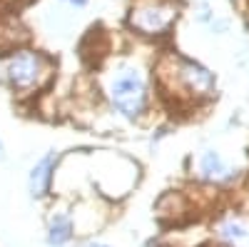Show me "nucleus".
<instances>
[{
  "label": "nucleus",
  "instance_id": "2",
  "mask_svg": "<svg viewBox=\"0 0 249 247\" xmlns=\"http://www.w3.org/2000/svg\"><path fill=\"white\" fill-rule=\"evenodd\" d=\"M40 68H43V60H40L35 53H20L8 63L10 82L15 88H20V90H28V88H33L37 82Z\"/></svg>",
  "mask_w": 249,
  "mask_h": 247
},
{
  "label": "nucleus",
  "instance_id": "3",
  "mask_svg": "<svg viewBox=\"0 0 249 247\" xmlns=\"http://www.w3.org/2000/svg\"><path fill=\"white\" fill-rule=\"evenodd\" d=\"M175 18V10L172 8H164V5H150V8H140L135 15H132V25H137L140 30L144 33H157V30H164Z\"/></svg>",
  "mask_w": 249,
  "mask_h": 247
},
{
  "label": "nucleus",
  "instance_id": "9",
  "mask_svg": "<svg viewBox=\"0 0 249 247\" xmlns=\"http://www.w3.org/2000/svg\"><path fill=\"white\" fill-rule=\"evenodd\" d=\"M70 3H77V5H85V0H70Z\"/></svg>",
  "mask_w": 249,
  "mask_h": 247
},
{
  "label": "nucleus",
  "instance_id": "1",
  "mask_svg": "<svg viewBox=\"0 0 249 247\" xmlns=\"http://www.w3.org/2000/svg\"><path fill=\"white\" fill-rule=\"evenodd\" d=\"M112 102L120 113L135 117L144 108V82L137 70H124L112 82Z\"/></svg>",
  "mask_w": 249,
  "mask_h": 247
},
{
  "label": "nucleus",
  "instance_id": "5",
  "mask_svg": "<svg viewBox=\"0 0 249 247\" xmlns=\"http://www.w3.org/2000/svg\"><path fill=\"white\" fill-rule=\"evenodd\" d=\"M53 162H55V155H48L45 160H40L35 168H33V175H30V190L33 195H45L48 192V182H50V170H53Z\"/></svg>",
  "mask_w": 249,
  "mask_h": 247
},
{
  "label": "nucleus",
  "instance_id": "8",
  "mask_svg": "<svg viewBox=\"0 0 249 247\" xmlns=\"http://www.w3.org/2000/svg\"><path fill=\"white\" fill-rule=\"evenodd\" d=\"M70 220L68 217H55L53 220V228H50V242L53 245H62V242H68L70 240Z\"/></svg>",
  "mask_w": 249,
  "mask_h": 247
},
{
  "label": "nucleus",
  "instance_id": "10",
  "mask_svg": "<svg viewBox=\"0 0 249 247\" xmlns=\"http://www.w3.org/2000/svg\"><path fill=\"white\" fill-rule=\"evenodd\" d=\"M92 247H102V245H92Z\"/></svg>",
  "mask_w": 249,
  "mask_h": 247
},
{
  "label": "nucleus",
  "instance_id": "7",
  "mask_svg": "<svg viewBox=\"0 0 249 247\" xmlns=\"http://www.w3.org/2000/svg\"><path fill=\"white\" fill-rule=\"evenodd\" d=\"M222 235L224 240H230L234 247H249V230L239 222H227L222 228Z\"/></svg>",
  "mask_w": 249,
  "mask_h": 247
},
{
  "label": "nucleus",
  "instance_id": "4",
  "mask_svg": "<svg viewBox=\"0 0 249 247\" xmlns=\"http://www.w3.org/2000/svg\"><path fill=\"white\" fill-rule=\"evenodd\" d=\"M179 80H182L190 90H195V93H210V90L214 88V77H212V73H207L204 68L192 65V63L182 65V70H179Z\"/></svg>",
  "mask_w": 249,
  "mask_h": 247
},
{
  "label": "nucleus",
  "instance_id": "6",
  "mask_svg": "<svg viewBox=\"0 0 249 247\" xmlns=\"http://www.w3.org/2000/svg\"><path fill=\"white\" fill-rule=\"evenodd\" d=\"M202 172H204V177H210V180H224V177H230V170L222 165V160H219V155H214V152H207L204 155V160H202Z\"/></svg>",
  "mask_w": 249,
  "mask_h": 247
}]
</instances>
